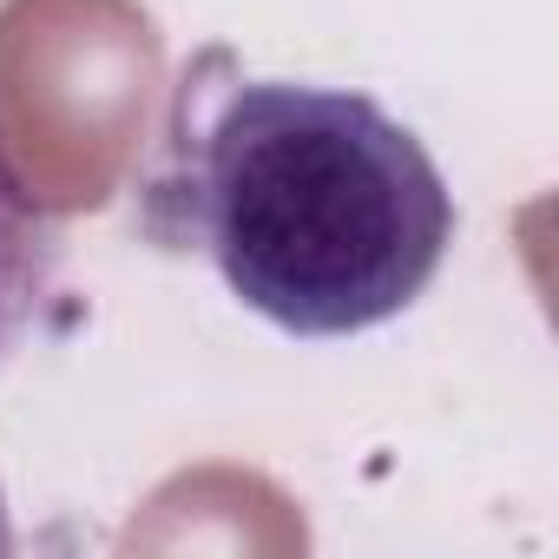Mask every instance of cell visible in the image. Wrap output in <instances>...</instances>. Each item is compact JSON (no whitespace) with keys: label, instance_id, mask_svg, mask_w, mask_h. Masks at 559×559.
<instances>
[{"label":"cell","instance_id":"obj_1","mask_svg":"<svg viewBox=\"0 0 559 559\" xmlns=\"http://www.w3.org/2000/svg\"><path fill=\"white\" fill-rule=\"evenodd\" d=\"M132 224L270 330L343 343L435 290L461 211L382 99L198 47L165 93Z\"/></svg>","mask_w":559,"mask_h":559},{"label":"cell","instance_id":"obj_2","mask_svg":"<svg viewBox=\"0 0 559 559\" xmlns=\"http://www.w3.org/2000/svg\"><path fill=\"white\" fill-rule=\"evenodd\" d=\"M60 263H67L60 224L34 198V185L21 178L14 145L0 132V376H8L27 356V343L40 336V323L53 310V290H60Z\"/></svg>","mask_w":559,"mask_h":559},{"label":"cell","instance_id":"obj_3","mask_svg":"<svg viewBox=\"0 0 559 559\" xmlns=\"http://www.w3.org/2000/svg\"><path fill=\"white\" fill-rule=\"evenodd\" d=\"M14 552V520H8V493H0V559Z\"/></svg>","mask_w":559,"mask_h":559}]
</instances>
